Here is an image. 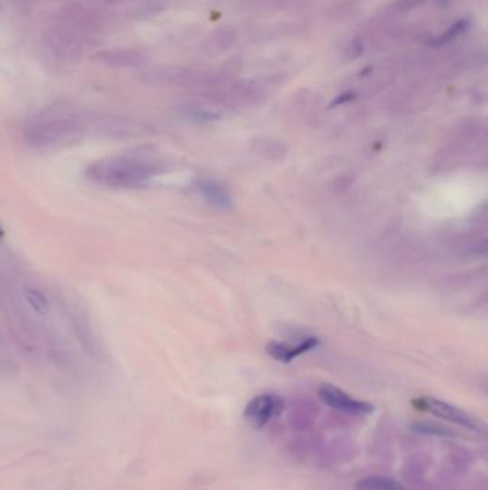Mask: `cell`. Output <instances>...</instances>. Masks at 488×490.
<instances>
[{"label":"cell","mask_w":488,"mask_h":490,"mask_svg":"<svg viewBox=\"0 0 488 490\" xmlns=\"http://www.w3.org/2000/svg\"><path fill=\"white\" fill-rule=\"evenodd\" d=\"M158 172V165L143 154H119L91 164L86 176L92 182L109 188H141Z\"/></svg>","instance_id":"cell-1"},{"label":"cell","mask_w":488,"mask_h":490,"mask_svg":"<svg viewBox=\"0 0 488 490\" xmlns=\"http://www.w3.org/2000/svg\"><path fill=\"white\" fill-rule=\"evenodd\" d=\"M79 122L73 115L51 114L36 118L26 129V141L34 146L58 144L69 134L78 131Z\"/></svg>","instance_id":"cell-2"},{"label":"cell","mask_w":488,"mask_h":490,"mask_svg":"<svg viewBox=\"0 0 488 490\" xmlns=\"http://www.w3.org/2000/svg\"><path fill=\"white\" fill-rule=\"evenodd\" d=\"M414 409L420 410V411H427L432 416H435L437 419H441L444 421L452 423L458 427H462L474 434H479V436H485L487 433V426L485 423L478 419L477 416L468 413L467 410L451 404L448 401L435 399V397H417L412 401Z\"/></svg>","instance_id":"cell-3"},{"label":"cell","mask_w":488,"mask_h":490,"mask_svg":"<svg viewBox=\"0 0 488 490\" xmlns=\"http://www.w3.org/2000/svg\"><path fill=\"white\" fill-rule=\"evenodd\" d=\"M284 399L275 393H264L253 397L243 409V420L255 430L264 429L268 423L283 414Z\"/></svg>","instance_id":"cell-4"},{"label":"cell","mask_w":488,"mask_h":490,"mask_svg":"<svg viewBox=\"0 0 488 490\" xmlns=\"http://www.w3.org/2000/svg\"><path fill=\"white\" fill-rule=\"evenodd\" d=\"M318 397L325 406L348 416L365 417L372 414L375 410V406L372 403L355 399L344 390H341L340 387L328 383L321 384L318 387Z\"/></svg>","instance_id":"cell-5"},{"label":"cell","mask_w":488,"mask_h":490,"mask_svg":"<svg viewBox=\"0 0 488 490\" xmlns=\"http://www.w3.org/2000/svg\"><path fill=\"white\" fill-rule=\"evenodd\" d=\"M320 346V340L317 337H308L298 344H290V343H280V341H271L267 344V353L277 361L281 363H291L294 359L308 353L310 350Z\"/></svg>","instance_id":"cell-6"},{"label":"cell","mask_w":488,"mask_h":490,"mask_svg":"<svg viewBox=\"0 0 488 490\" xmlns=\"http://www.w3.org/2000/svg\"><path fill=\"white\" fill-rule=\"evenodd\" d=\"M196 188L200 192V195L208 202H210L212 205H215L218 208H222V209H228V208L232 206L230 195L218 182L210 181V179H200V181H198Z\"/></svg>","instance_id":"cell-7"},{"label":"cell","mask_w":488,"mask_h":490,"mask_svg":"<svg viewBox=\"0 0 488 490\" xmlns=\"http://www.w3.org/2000/svg\"><path fill=\"white\" fill-rule=\"evenodd\" d=\"M355 490H410L401 481L394 477L382 476V474H372L365 476L357 480L354 484Z\"/></svg>","instance_id":"cell-8"},{"label":"cell","mask_w":488,"mask_h":490,"mask_svg":"<svg viewBox=\"0 0 488 490\" xmlns=\"http://www.w3.org/2000/svg\"><path fill=\"white\" fill-rule=\"evenodd\" d=\"M98 59L111 66H132L141 61V55L131 49H112L98 54Z\"/></svg>","instance_id":"cell-9"},{"label":"cell","mask_w":488,"mask_h":490,"mask_svg":"<svg viewBox=\"0 0 488 490\" xmlns=\"http://www.w3.org/2000/svg\"><path fill=\"white\" fill-rule=\"evenodd\" d=\"M471 26V21L468 18H462L459 21H457L454 25H451L445 32H442L441 35L432 38L428 41V46L431 48H441L447 44H449L451 41H454L455 38H458L461 34L467 32Z\"/></svg>","instance_id":"cell-10"},{"label":"cell","mask_w":488,"mask_h":490,"mask_svg":"<svg viewBox=\"0 0 488 490\" xmlns=\"http://www.w3.org/2000/svg\"><path fill=\"white\" fill-rule=\"evenodd\" d=\"M25 299L35 313H38L41 316H46L51 311L49 300L46 299V296L41 290L32 289V287L25 289Z\"/></svg>","instance_id":"cell-11"},{"label":"cell","mask_w":488,"mask_h":490,"mask_svg":"<svg viewBox=\"0 0 488 490\" xmlns=\"http://www.w3.org/2000/svg\"><path fill=\"white\" fill-rule=\"evenodd\" d=\"M412 429L418 433H424V434H434V436H457V433L445 426H439L437 423H425V421H421V423H415L412 426Z\"/></svg>","instance_id":"cell-12"},{"label":"cell","mask_w":488,"mask_h":490,"mask_svg":"<svg viewBox=\"0 0 488 490\" xmlns=\"http://www.w3.org/2000/svg\"><path fill=\"white\" fill-rule=\"evenodd\" d=\"M362 51H364V44L360 38H357L348 44V46L345 49V56L348 59H357L362 54Z\"/></svg>","instance_id":"cell-13"},{"label":"cell","mask_w":488,"mask_h":490,"mask_svg":"<svg viewBox=\"0 0 488 490\" xmlns=\"http://www.w3.org/2000/svg\"><path fill=\"white\" fill-rule=\"evenodd\" d=\"M424 2H427V0H400L397 8H398V12H410L415 9L417 6L422 5Z\"/></svg>","instance_id":"cell-14"},{"label":"cell","mask_w":488,"mask_h":490,"mask_svg":"<svg viewBox=\"0 0 488 490\" xmlns=\"http://www.w3.org/2000/svg\"><path fill=\"white\" fill-rule=\"evenodd\" d=\"M355 98V95L354 94H351V92H348V94H342L341 96H338L334 102H332V105L331 106H337V105H342V104H345V102H351L352 99Z\"/></svg>","instance_id":"cell-15"},{"label":"cell","mask_w":488,"mask_h":490,"mask_svg":"<svg viewBox=\"0 0 488 490\" xmlns=\"http://www.w3.org/2000/svg\"><path fill=\"white\" fill-rule=\"evenodd\" d=\"M4 235H5V229L2 226V222H0V238H4Z\"/></svg>","instance_id":"cell-16"},{"label":"cell","mask_w":488,"mask_h":490,"mask_svg":"<svg viewBox=\"0 0 488 490\" xmlns=\"http://www.w3.org/2000/svg\"><path fill=\"white\" fill-rule=\"evenodd\" d=\"M438 2H439V4H441V5H445V4H447V2H448V0H438Z\"/></svg>","instance_id":"cell-17"}]
</instances>
